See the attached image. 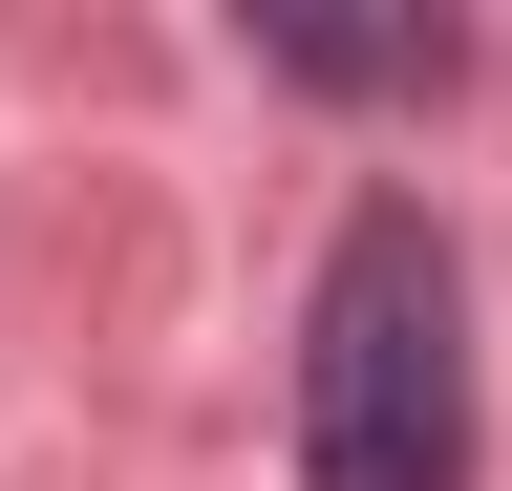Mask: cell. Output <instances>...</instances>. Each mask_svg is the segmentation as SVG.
I'll list each match as a JSON object with an SVG mask.
<instances>
[{"mask_svg": "<svg viewBox=\"0 0 512 491\" xmlns=\"http://www.w3.org/2000/svg\"><path fill=\"white\" fill-rule=\"evenodd\" d=\"M299 491H470V278L427 214H363L299 321Z\"/></svg>", "mask_w": 512, "mask_h": 491, "instance_id": "6da1fadb", "label": "cell"}, {"mask_svg": "<svg viewBox=\"0 0 512 491\" xmlns=\"http://www.w3.org/2000/svg\"><path fill=\"white\" fill-rule=\"evenodd\" d=\"M299 86H448V22H278Z\"/></svg>", "mask_w": 512, "mask_h": 491, "instance_id": "7a4b0ae2", "label": "cell"}]
</instances>
